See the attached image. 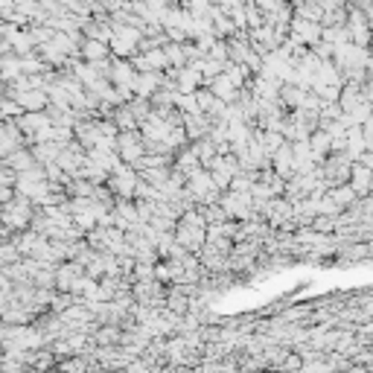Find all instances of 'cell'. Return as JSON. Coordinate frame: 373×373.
I'll use <instances>...</instances> for the list:
<instances>
[{
  "label": "cell",
  "instance_id": "22",
  "mask_svg": "<svg viewBox=\"0 0 373 373\" xmlns=\"http://www.w3.org/2000/svg\"><path fill=\"white\" fill-rule=\"evenodd\" d=\"M35 53L38 55H41L44 58V62L50 65V67H65V62H67V55L62 53V50H58L53 41H44V44H38L35 47Z\"/></svg>",
  "mask_w": 373,
  "mask_h": 373
},
{
  "label": "cell",
  "instance_id": "31",
  "mask_svg": "<svg viewBox=\"0 0 373 373\" xmlns=\"http://www.w3.org/2000/svg\"><path fill=\"white\" fill-rule=\"evenodd\" d=\"M199 207H202V216H204V222H207V225H219V222L228 219L219 202H213V204H199Z\"/></svg>",
  "mask_w": 373,
  "mask_h": 373
},
{
  "label": "cell",
  "instance_id": "39",
  "mask_svg": "<svg viewBox=\"0 0 373 373\" xmlns=\"http://www.w3.org/2000/svg\"><path fill=\"white\" fill-rule=\"evenodd\" d=\"M301 365H303V362H301V356H298V353H294V350H289L286 356H283V362H280L277 367H280V370H301Z\"/></svg>",
  "mask_w": 373,
  "mask_h": 373
},
{
  "label": "cell",
  "instance_id": "25",
  "mask_svg": "<svg viewBox=\"0 0 373 373\" xmlns=\"http://www.w3.org/2000/svg\"><path fill=\"white\" fill-rule=\"evenodd\" d=\"M190 149L195 152V158H199V164L204 166L213 155H216V143L210 140V137L204 134V137H199V140H190Z\"/></svg>",
  "mask_w": 373,
  "mask_h": 373
},
{
  "label": "cell",
  "instance_id": "26",
  "mask_svg": "<svg viewBox=\"0 0 373 373\" xmlns=\"http://www.w3.org/2000/svg\"><path fill=\"white\" fill-rule=\"evenodd\" d=\"M292 9H294V15L306 18V21H318V24H321V15H324V9L318 6V0H303V4L292 6Z\"/></svg>",
  "mask_w": 373,
  "mask_h": 373
},
{
  "label": "cell",
  "instance_id": "14",
  "mask_svg": "<svg viewBox=\"0 0 373 373\" xmlns=\"http://www.w3.org/2000/svg\"><path fill=\"white\" fill-rule=\"evenodd\" d=\"M181 126H184V131H187V140H199V137H204L207 129H210V117L202 114V111L184 114V117H181Z\"/></svg>",
  "mask_w": 373,
  "mask_h": 373
},
{
  "label": "cell",
  "instance_id": "45",
  "mask_svg": "<svg viewBox=\"0 0 373 373\" xmlns=\"http://www.w3.org/2000/svg\"><path fill=\"white\" fill-rule=\"evenodd\" d=\"M6 237H9V230H6L4 225H0V240H6Z\"/></svg>",
  "mask_w": 373,
  "mask_h": 373
},
{
  "label": "cell",
  "instance_id": "1",
  "mask_svg": "<svg viewBox=\"0 0 373 373\" xmlns=\"http://www.w3.org/2000/svg\"><path fill=\"white\" fill-rule=\"evenodd\" d=\"M32 213H35V204L15 192L12 199H6L4 204H0V225H4L9 233L24 230V228H30Z\"/></svg>",
  "mask_w": 373,
  "mask_h": 373
},
{
  "label": "cell",
  "instance_id": "34",
  "mask_svg": "<svg viewBox=\"0 0 373 373\" xmlns=\"http://www.w3.org/2000/svg\"><path fill=\"white\" fill-rule=\"evenodd\" d=\"M172 105L178 108L181 114H195V111H199V105H195V93H175Z\"/></svg>",
  "mask_w": 373,
  "mask_h": 373
},
{
  "label": "cell",
  "instance_id": "8",
  "mask_svg": "<svg viewBox=\"0 0 373 373\" xmlns=\"http://www.w3.org/2000/svg\"><path fill=\"white\" fill-rule=\"evenodd\" d=\"M172 237H175V242L178 245H184L187 251H192V254H199V248L204 245V228H195V225H187V222H175V228H172Z\"/></svg>",
  "mask_w": 373,
  "mask_h": 373
},
{
  "label": "cell",
  "instance_id": "2",
  "mask_svg": "<svg viewBox=\"0 0 373 373\" xmlns=\"http://www.w3.org/2000/svg\"><path fill=\"white\" fill-rule=\"evenodd\" d=\"M134 184H137V169L126 161H120L105 178V187L114 192V199H134Z\"/></svg>",
  "mask_w": 373,
  "mask_h": 373
},
{
  "label": "cell",
  "instance_id": "37",
  "mask_svg": "<svg viewBox=\"0 0 373 373\" xmlns=\"http://www.w3.org/2000/svg\"><path fill=\"white\" fill-rule=\"evenodd\" d=\"M207 55L216 58V62H228V38H216L207 50Z\"/></svg>",
  "mask_w": 373,
  "mask_h": 373
},
{
  "label": "cell",
  "instance_id": "15",
  "mask_svg": "<svg viewBox=\"0 0 373 373\" xmlns=\"http://www.w3.org/2000/svg\"><path fill=\"white\" fill-rule=\"evenodd\" d=\"M79 58H85V62H105V58H111V50L105 41H96V38H85L79 41Z\"/></svg>",
  "mask_w": 373,
  "mask_h": 373
},
{
  "label": "cell",
  "instance_id": "30",
  "mask_svg": "<svg viewBox=\"0 0 373 373\" xmlns=\"http://www.w3.org/2000/svg\"><path fill=\"white\" fill-rule=\"evenodd\" d=\"M164 143H166V149H169V152H178L181 146H187L190 140H187V131H184V126H172Z\"/></svg>",
  "mask_w": 373,
  "mask_h": 373
},
{
  "label": "cell",
  "instance_id": "38",
  "mask_svg": "<svg viewBox=\"0 0 373 373\" xmlns=\"http://www.w3.org/2000/svg\"><path fill=\"white\" fill-rule=\"evenodd\" d=\"M309 225L315 228V230H321V233H332V230H336V216H324V213H318Z\"/></svg>",
  "mask_w": 373,
  "mask_h": 373
},
{
  "label": "cell",
  "instance_id": "20",
  "mask_svg": "<svg viewBox=\"0 0 373 373\" xmlns=\"http://www.w3.org/2000/svg\"><path fill=\"white\" fill-rule=\"evenodd\" d=\"M30 152H32L35 164H50V161H55V155L62 152V143H55V140H38V143H30Z\"/></svg>",
  "mask_w": 373,
  "mask_h": 373
},
{
  "label": "cell",
  "instance_id": "11",
  "mask_svg": "<svg viewBox=\"0 0 373 373\" xmlns=\"http://www.w3.org/2000/svg\"><path fill=\"white\" fill-rule=\"evenodd\" d=\"M347 184L356 190V195H370L373 187V166H362V164H350V175Z\"/></svg>",
  "mask_w": 373,
  "mask_h": 373
},
{
  "label": "cell",
  "instance_id": "48",
  "mask_svg": "<svg viewBox=\"0 0 373 373\" xmlns=\"http://www.w3.org/2000/svg\"><path fill=\"white\" fill-rule=\"evenodd\" d=\"M0 38H4V21H0Z\"/></svg>",
  "mask_w": 373,
  "mask_h": 373
},
{
  "label": "cell",
  "instance_id": "16",
  "mask_svg": "<svg viewBox=\"0 0 373 373\" xmlns=\"http://www.w3.org/2000/svg\"><path fill=\"white\" fill-rule=\"evenodd\" d=\"M309 152H312V158H315V164H321L327 155L332 152V137L324 131V129H315V131H309Z\"/></svg>",
  "mask_w": 373,
  "mask_h": 373
},
{
  "label": "cell",
  "instance_id": "35",
  "mask_svg": "<svg viewBox=\"0 0 373 373\" xmlns=\"http://www.w3.org/2000/svg\"><path fill=\"white\" fill-rule=\"evenodd\" d=\"M242 9H245V27H248V30H254V27H260V24H263V12H260L257 6H254L251 0H245Z\"/></svg>",
  "mask_w": 373,
  "mask_h": 373
},
{
  "label": "cell",
  "instance_id": "46",
  "mask_svg": "<svg viewBox=\"0 0 373 373\" xmlns=\"http://www.w3.org/2000/svg\"><path fill=\"white\" fill-rule=\"evenodd\" d=\"M15 4V0H0V9H4V6H12Z\"/></svg>",
  "mask_w": 373,
  "mask_h": 373
},
{
  "label": "cell",
  "instance_id": "27",
  "mask_svg": "<svg viewBox=\"0 0 373 373\" xmlns=\"http://www.w3.org/2000/svg\"><path fill=\"white\" fill-rule=\"evenodd\" d=\"M164 55H166V67H184L187 58H184V50L178 41H166L164 44Z\"/></svg>",
  "mask_w": 373,
  "mask_h": 373
},
{
  "label": "cell",
  "instance_id": "21",
  "mask_svg": "<svg viewBox=\"0 0 373 373\" xmlns=\"http://www.w3.org/2000/svg\"><path fill=\"white\" fill-rule=\"evenodd\" d=\"M327 195H329V199L336 202V204H339L341 210H344V207H350L353 202L359 199V195H356V190H353V187H350L347 181H344V184H332V187L327 190Z\"/></svg>",
  "mask_w": 373,
  "mask_h": 373
},
{
  "label": "cell",
  "instance_id": "49",
  "mask_svg": "<svg viewBox=\"0 0 373 373\" xmlns=\"http://www.w3.org/2000/svg\"><path fill=\"white\" fill-rule=\"evenodd\" d=\"M123 4H126V0H123Z\"/></svg>",
  "mask_w": 373,
  "mask_h": 373
},
{
  "label": "cell",
  "instance_id": "33",
  "mask_svg": "<svg viewBox=\"0 0 373 373\" xmlns=\"http://www.w3.org/2000/svg\"><path fill=\"white\" fill-rule=\"evenodd\" d=\"M21 254H18V248H15V242L6 237V240H0V268L4 266H9V263H15Z\"/></svg>",
  "mask_w": 373,
  "mask_h": 373
},
{
  "label": "cell",
  "instance_id": "19",
  "mask_svg": "<svg viewBox=\"0 0 373 373\" xmlns=\"http://www.w3.org/2000/svg\"><path fill=\"white\" fill-rule=\"evenodd\" d=\"M169 166H172V172H181L184 178H187V175H190L192 169H199L202 164H199V158H195V152H192V149H190V143H187V146H181L178 152L172 155V164H169Z\"/></svg>",
  "mask_w": 373,
  "mask_h": 373
},
{
  "label": "cell",
  "instance_id": "10",
  "mask_svg": "<svg viewBox=\"0 0 373 373\" xmlns=\"http://www.w3.org/2000/svg\"><path fill=\"white\" fill-rule=\"evenodd\" d=\"M6 96H12L24 111H44L47 108V91H41V88H24V91H15Z\"/></svg>",
  "mask_w": 373,
  "mask_h": 373
},
{
  "label": "cell",
  "instance_id": "17",
  "mask_svg": "<svg viewBox=\"0 0 373 373\" xmlns=\"http://www.w3.org/2000/svg\"><path fill=\"white\" fill-rule=\"evenodd\" d=\"M199 85H202V73L192 65H184V67L175 70V91L178 93H192Z\"/></svg>",
  "mask_w": 373,
  "mask_h": 373
},
{
  "label": "cell",
  "instance_id": "3",
  "mask_svg": "<svg viewBox=\"0 0 373 373\" xmlns=\"http://www.w3.org/2000/svg\"><path fill=\"white\" fill-rule=\"evenodd\" d=\"M219 204H222L225 216H228V219H233V222L251 219V192L222 190V192H219Z\"/></svg>",
  "mask_w": 373,
  "mask_h": 373
},
{
  "label": "cell",
  "instance_id": "44",
  "mask_svg": "<svg viewBox=\"0 0 373 373\" xmlns=\"http://www.w3.org/2000/svg\"><path fill=\"white\" fill-rule=\"evenodd\" d=\"M96 4H100V6H103V9L108 12V15H114L117 9L123 6V0H96Z\"/></svg>",
  "mask_w": 373,
  "mask_h": 373
},
{
  "label": "cell",
  "instance_id": "18",
  "mask_svg": "<svg viewBox=\"0 0 373 373\" xmlns=\"http://www.w3.org/2000/svg\"><path fill=\"white\" fill-rule=\"evenodd\" d=\"M207 88H210V93L216 96V100H222V103H233V100H237V93H240V88L233 85L225 73L213 76V79L207 82Z\"/></svg>",
  "mask_w": 373,
  "mask_h": 373
},
{
  "label": "cell",
  "instance_id": "4",
  "mask_svg": "<svg viewBox=\"0 0 373 373\" xmlns=\"http://www.w3.org/2000/svg\"><path fill=\"white\" fill-rule=\"evenodd\" d=\"M117 155L120 161L126 164H134L137 158L143 155V137L137 129H129V131H117Z\"/></svg>",
  "mask_w": 373,
  "mask_h": 373
},
{
  "label": "cell",
  "instance_id": "6",
  "mask_svg": "<svg viewBox=\"0 0 373 373\" xmlns=\"http://www.w3.org/2000/svg\"><path fill=\"white\" fill-rule=\"evenodd\" d=\"M289 35L294 38V41H301L306 47H312L321 38V24L318 21H306V18L301 15H292V21H289Z\"/></svg>",
  "mask_w": 373,
  "mask_h": 373
},
{
  "label": "cell",
  "instance_id": "9",
  "mask_svg": "<svg viewBox=\"0 0 373 373\" xmlns=\"http://www.w3.org/2000/svg\"><path fill=\"white\" fill-rule=\"evenodd\" d=\"M85 274V268L76 263V260H62V263H55V280H53V289L55 292H70L73 283L79 280Z\"/></svg>",
  "mask_w": 373,
  "mask_h": 373
},
{
  "label": "cell",
  "instance_id": "24",
  "mask_svg": "<svg viewBox=\"0 0 373 373\" xmlns=\"http://www.w3.org/2000/svg\"><path fill=\"white\" fill-rule=\"evenodd\" d=\"M169 172H172V166H143V169H137V175H140L143 181H149L152 187H161L166 178H169Z\"/></svg>",
  "mask_w": 373,
  "mask_h": 373
},
{
  "label": "cell",
  "instance_id": "43",
  "mask_svg": "<svg viewBox=\"0 0 373 373\" xmlns=\"http://www.w3.org/2000/svg\"><path fill=\"white\" fill-rule=\"evenodd\" d=\"M251 4L257 6L260 12H274V9H277V6L283 4V0H251Z\"/></svg>",
  "mask_w": 373,
  "mask_h": 373
},
{
  "label": "cell",
  "instance_id": "12",
  "mask_svg": "<svg viewBox=\"0 0 373 373\" xmlns=\"http://www.w3.org/2000/svg\"><path fill=\"white\" fill-rule=\"evenodd\" d=\"M134 67H131V62L129 58H108V82L111 85H129L131 88V79H134Z\"/></svg>",
  "mask_w": 373,
  "mask_h": 373
},
{
  "label": "cell",
  "instance_id": "5",
  "mask_svg": "<svg viewBox=\"0 0 373 373\" xmlns=\"http://www.w3.org/2000/svg\"><path fill=\"white\" fill-rule=\"evenodd\" d=\"M55 164H58V169H62L65 175H79V169L85 164V149L79 146V140H76V137H73L70 143L62 146V152L55 155Z\"/></svg>",
  "mask_w": 373,
  "mask_h": 373
},
{
  "label": "cell",
  "instance_id": "23",
  "mask_svg": "<svg viewBox=\"0 0 373 373\" xmlns=\"http://www.w3.org/2000/svg\"><path fill=\"white\" fill-rule=\"evenodd\" d=\"M108 117L114 120L117 131H129V129H137V120H134V114L129 111V105H126V103H123V105H114Z\"/></svg>",
  "mask_w": 373,
  "mask_h": 373
},
{
  "label": "cell",
  "instance_id": "42",
  "mask_svg": "<svg viewBox=\"0 0 373 373\" xmlns=\"http://www.w3.org/2000/svg\"><path fill=\"white\" fill-rule=\"evenodd\" d=\"M164 35H166V41H178V44H181V41H187V32H184L181 27H166V30H164Z\"/></svg>",
  "mask_w": 373,
  "mask_h": 373
},
{
  "label": "cell",
  "instance_id": "36",
  "mask_svg": "<svg viewBox=\"0 0 373 373\" xmlns=\"http://www.w3.org/2000/svg\"><path fill=\"white\" fill-rule=\"evenodd\" d=\"M280 143H286V137H283L280 131H266V129H263V146H266V152H268V158H271L274 149H280Z\"/></svg>",
  "mask_w": 373,
  "mask_h": 373
},
{
  "label": "cell",
  "instance_id": "41",
  "mask_svg": "<svg viewBox=\"0 0 373 373\" xmlns=\"http://www.w3.org/2000/svg\"><path fill=\"white\" fill-rule=\"evenodd\" d=\"M309 50H312V53H315L318 58H332V44H329V41H324V38H318V41H315V44H312Z\"/></svg>",
  "mask_w": 373,
  "mask_h": 373
},
{
  "label": "cell",
  "instance_id": "28",
  "mask_svg": "<svg viewBox=\"0 0 373 373\" xmlns=\"http://www.w3.org/2000/svg\"><path fill=\"white\" fill-rule=\"evenodd\" d=\"M129 105V111L134 114V120H137V126H140L146 117L152 114V105H149V100H140V96H131V100L126 103Z\"/></svg>",
  "mask_w": 373,
  "mask_h": 373
},
{
  "label": "cell",
  "instance_id": "40",
  "mask_svg": "<svg viewBox=\"0 0 373 373\" xmlns=\"http://www.w3.org/2000/svg\"><path fill=\"white\" fill-rule=\"evenodd\" d=\"M181 50H184L187 65H190V62H195V58H202V55H204L199 47H195V41H190V38H187V41H181Z\"/></svg>",
  "mask_w": 373,
  "mask_h": 373
},
{
  "label": "cell",
  "instance_id": "29",
  "mask_svg": "<svg viewBox=\"0 0 373 373\" xmlns=\"http://www.w3.org/2000/svg\"><path fill=\"white\" fill-rule=\"evenodd\" d=\"M254 181H257V172H242V169H240V172H237V175H233V178H230L228 190H237V192H248Z\"/></svg>",
  "mask_w": 373,
  "mask_h": 373
},
{
  "label": "cell",
  "instance_id": "13",
  "mask_svg": "<svg viewBox=\"0 0 373 373\" xmlns=\"http://www.w3.org/2000/svg\"><path fill=\"white\" fill-rule=\"evenodd\" d=\"M271 169L280 175V178H289L294 175V161H292V143H280V149L271 152Z\"/></svg>",
  "mask_w": 373,
  "mask_h": 373
},
{
  "label": "cell",
  "instance_id": "47",
  "mask_svg": "<svg viewBox=\"0 0 373 373\" xmlns=\"http://www.w3.org/2000/svg\"><path fill=\"white\" fill-rule=\"evenodd\" d=\"M4 93H6V85H4V82H0V96H4Z\"/></svg>",
  "mask_w": 373,
  "mask_h": 373
},
{
  "label": "cell",
  "instance_id": "32",
  "mask_svg": "<svg viewBox=\"0 0 373 373\" xmlns=\"http://www.w3.org/2000/svg\"><path fill=\"white\" fill-rule=\"evenodd\" d=\"M18 114H24V108L21 105H18L15 100H12V96H0V120H15V117Z\"/></svg>",
  "mask_w": 373,
  "mask_h": 373
},
{
  "label": "cell",
  "instance_id": "7",
  "mask_svg": "<svg viewBox=\"0 0 373 373\" xmlns=\"http://www.w3.org/2000/svg\"><path fill=\"white\" fill-rule=\"evenodd\" d=\"M164 85V70H137L131 79V93L140 96V100H149L155 93V88Z\"/></svg>",
  "mask_w": 373,
  "mask_h": 373
}]
</instances>
